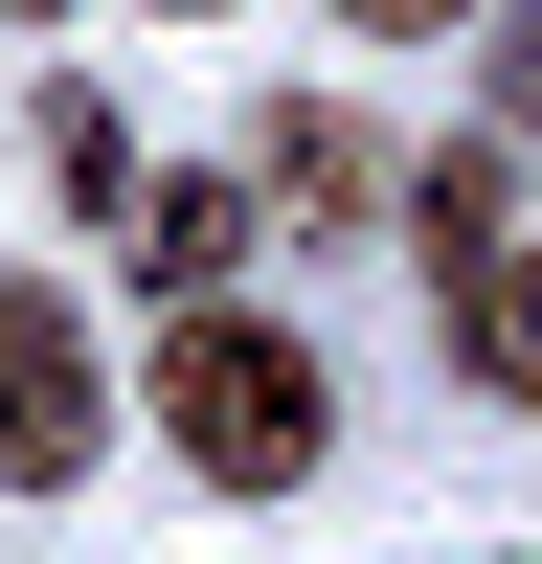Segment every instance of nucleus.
<instances>
[{
	"mask_svg": "<svg viewBox=\"0 0 542 564\" xmlns=\"http://www.w3.org/2000/svg\"><path fill=\"white\" fill-rule=\"evenodd\" d=\"M452 339H475V384H497V406H542V249H497L475 294H452Z\"/></svg>",
	"mask_w": 542,
	"mask_h": 564,
	"instance_id": "obj_5",
	"label": "nucleus"
},
{
	"mask_svg": "<svg viewBox=\"0 0 542 564\" xmlns=\"http://www.w3.org/2000/svg\"><path fill=\"white\" fill-rule=\"evenodd\" d=\"M159 430H181V475H204V497H294L316 452H339V406H316V339L181 294V316H159Z\"/></svg>",
	"mask_w": 542,
	"mask_h": 564,
	"instance_id": "obj_1",
	"label": "nucleus"
},
{
	"mask_svg": "<svg viewBox=\"0 0 542 564\" xmlns=\"http://www.w3.org/2000/svg\"><path fill=\"white\" fill-rule=\"evenodd\" d=\"M23 159H45V181H68V226H90V204H136V135H113V113H90V90H45V135H23Z\"/></svg>",
	"mask_w": 542,
	"mask_h": 564,
	"instance_id": "obj_7",
	"label": "nucleus"
},
{
	"mask_svg": "<svg viewBox=\"0 0 542 564\" xmlns=\"http://www.w3.org/2000/svg\"><path fill=\"white\" fill-rule=\"evenodd\" d=\"M406 249H430V294H475V271L520 249V181H497V159H430V181H406Z\"/></svg>",
	"mask_w": 542,
	"mask_h": 564,
	"instance_id": "obj_4",
	"label": "nucleus"
},
{
	"mask_svg": "<svg viewBox=\"0 0 542 564\" xmlns=\"http://www.w3.org/2000/svg\"><path fill=\"white\" fill-rule=\"evenodd\" d=\"M45 23H68V0H45Z\"/></svg>",
	"mask_w": 542,
	"mask_h": 564,
	"instance_id": "obj_10",
	"label": "nucleus"
},
{
	"mask_svg": "<svg viewBox=\"0 0 542 564\" xmlns=\"http://www.w3.org/2000/svg\"><path fill=\"white\" fill-rule=\"evenodd\" d=\"M113 452V384H90V316L45 271H0V497H68Z\"/></svg>",
	"mask_w": 542,
	"mask_h": 564,
	"instance_id": "obj_2",
	"label": "nucleus"
},
{
	"mask_svg": "<svg viewBox=\"0 0 542 564\" xmlns=\"http://www.w3.org/2000/svg\"><path fill=\"white\" fill-rule=\"evenodd\" d=\"M136 249H159V294H204V271L249 249V181H159V204H136Z\"/></svg>",
	"mask_w": 542,
	"mask_h": 564,
	"instance_id": "obj_6",
	"label": "nucleus"
},
{
	"mask_svg": "<svg viewBox=\"0 0 542 564\" xmlns=\"http://www.w3.org/2000/svg\"><path fill=\"white\" fill-rule=\"evenodd\" d=\"M339 23H361V45H430V23H475V0H339Z\"/></svg>",
	"mask_w": 542,
	"mask_h": 564,
	"instance_id": "obj_8",
	"label": "nucleus"
},
{
	"mask_svg": "<svg viewBox=\"0 0 542 564\" xmlns=\"http://www.w3.org/2000/svg\"><path fill=\"white\" fill-rule=\"evenodd\" d=\"M181 23H226V0H181Z\"/></svg>",
	"mask_w": 542,
	"mask_h": 564,
	"instance_id": "obj_9",
	"label": "nucleus"
},
{
	"mask_svg": "<svg viewBox=\"0 0 542 564\" xmlns=\"http://www.w3.org/2000/svg\"><path fill=\"white\" fill-rule=\"evenodd\" d=\"M249 204H271V226H384L406 181H384L361 113H271V135H249Z\"/></svg>",
	"mask_w": 542,
	"mask_h": 564,
	"instance_id": "obj_3",
	"label": "nucleus"
}]
</instances>
